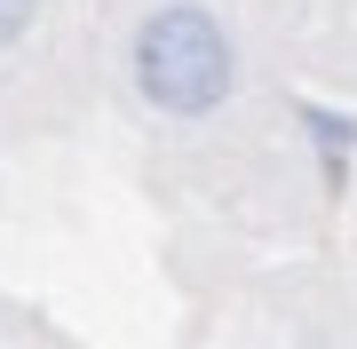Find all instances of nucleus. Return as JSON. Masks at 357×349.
I'll list each match as a JSON object with an SVG mask.
<instances>
[{"mask_svg": "<svg viewBox=\"0 0 357 349\" xmlns=\"http://www.w3.org/2000/svg\"><path fill=\"white\" fill-rule=\"evenodd\" d=\"M119 72L151 119H215L238 95V40L206 0H151L128 24Z\"/></svg>", "mask_w": 357, "mask_h": 349, "instance_id": "nucleus-1", "label": "nucleus"}, {"mask_svg": "<svg viewBox=\"0 0 357 349\" xmlns=\"http://www.w3.org/2000/svg\"><path fill=\"white\" fill-rule=\"evenodd\" d=\"M302 135H310V151H318L326 183H342L349 151H357V119L349 111H326V104H302Z\"/></svg>", "mask_w": 357, "mask_h": 349, "instance_id": "nucleus-2", "label": "nucleus"}, {"mask_svg": "<svg viewBox=\"0 0 357 349\" xmlns=\"http://www.w3.org/2000/svg\"><path fill=\"white\" fill-rule=\"evenodd\" d=\"M32 24H40V0H0V56H8Z\"/></svg>", "mask_w": 357, "mask_h": 349, "instance_id": "nucleus-3", "label": "nucleus"}]
</instances>
